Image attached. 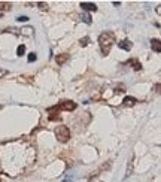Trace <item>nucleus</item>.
I'll return each instance as SVG.
<instances>
[{
	"instance_id": "f3484780",
	"label": "nucleus",
	"mask_w": 161,
	"mask_h": 182,
	"mask_svg": "<svg viewBox=\"0 0 161 182\" xmlns=\"http://www.w3.org/2000/svg\"><path fill=\"white\" fill-rule=\"evenodd\" d=\"M17 21H20V23H26V21H29V17H26V15L17 17Z\"/></svg>"
},
{
	"instance_id": "6e6552de",
	"label": "nucleus",
	"mask_w": 161,
	"mask_h": 182,
	"mask_svg": "<svg viewBox=\"0 0 161 182\" xmlns=\"http://www.w3.org/2000/svg\"><path fill=\"white\" fill-rule=\"evenodd\" d=\"M125 64H130V66H133V69L134 70H140L142 69V64L139 63V60H136V58H133V60H128Z\"/></svg>"
},
{
	"instance_id": "9b49d317",
	"label": "nucleus",
	"mask_w": 161,
	"mask_h": 182,
	"mask_svg": "<svg viewBox=\"0 0 161 182\" xmlns=\"http://www.w3.org/2000/svg\"><path fill=\"white\" fill-rule=\"evenodd\" d=\"M26 54V45H20L18 48H17V55L18 57H23Z\"/></svg>"
},
{
	"instance_id": "4468645a",
	"label": "nucleus",
	"mask_w": 161,
	"mask_h": 182,
	"mask_svg": "<svg viewBox=\"0 0 161 182\" xmlns=\"http://www.w3.org/2000/svg\"><path fill=\"white\" fill-rule=\"evenodd\" d=\"M79 43H81V46H87V45L90 43V37H88V36H85V37H82V39L79 40Z\"/></svg>"
},
{
	"instance_id": "f8f14e48",
	"label": "nucleus",
	"mask_w": 161,
	"mask_h": 182,
	"mask_svg": "<svg viewBox=\"0 0 161 182\" xmlns=\"http://www.w3.org/2000/svg\"><path fill=\"white\" fill-rule=\"evenodd\" d=\"M48 120H49V121H60L61 117H60V114H51V115L48 117Z\"/></svg>"
},
{
	"instance_id": "423d86ee",
	"label": "nucleus",
	"mask_w": 161,
	"mask_h": 182,
	"mask_svg": "<svg viewBox=\"0 0 161 182\" xmlns=\"http://www.w3.org/2000/svg\"><path fill=\"white\" fill-rule=\"evenodd\" d=\"M69 57H70L69 54H60V55H57V57H55V61H57V64H58V66H63V64L69 60Z\"/></svg>"
},
{
	"instance_id": "f03ea898",
	"label": "nucleus",
	"mask_w": 161,
	"mask_h": 182,
	"mask_svg": "<svg viewBox=\"0 0 161 182\" xmlns=\"http://www.w3.org/2000/svg\"><path fill=\"white\" fill-rule=\"evenodd\" d=\"M76 103L72 102V100H66V102H61L52 108H48V112H52V111H75L76 109Z\"/></svg>"
},
{
	"instance_id": "20e7f679",
	"label": "nucleus",
	"mask_w": 161,
	"mask_h": 182,
	"mask_svg": "<svg viewBox=\"0 0 161 182\" xmlns=\"http://www.w3.org/2000/svg\"><path fill=\"white\" fill-rule=\"evenodd\" d=\"M81 8L84 11H90V12H96L97 11V5L96 3H90V2H82L81 3Z\"/></svg>"
},
{
	"instance_id": "2eb2a0df",
	"label": "nucleus",
	"mask_w": 161,
	"mask_h": 182,
	"mask_svg": "<svg viewBox=\"0 0 161 182\" xmlns=\"http://www.w3.org/2000/svg\"><path fill=\"white\" fill-rule=\"evenodd\" d=\"M37 6L42 11H48V3H45V2H37Z\"/></svg>"
},
{
	"instance_id": "39448f33",
	"label": "nucleus",
	"mask_w": 161,
	"mask_h": 182,
	"mask_svg": "<svg viewBox=\"0 0 161 182\" xmlns=\"http://www.w3.org/2000/svg\"><path fill=\"white\" fill-rule=\"evenodd\" d=\"M118 46H119L121 49H124V51H130V49L133 48V43H131V40L124 39V40H121V42L118 43Z\"/></svg>"
},
{
	"instance_id": "dca6fc26",
	"label": "nucleus",
	"mask_w": 161,
	"mask_h": 182,
	"mask_svg": "<svg viewBox=\"0 0 161 182\" xmlns=\"http://www.w3.org/2000/svg\"><path fill=\"white\" fill-rule=\"evenodd\" d=\"M29 63H33V61H36L37 60V54H35V52H32V54H29Z\"/></svg>"
},
{
	"instance_id": "0eeeda50",
	"label": "nucleus",
	"mask_w": 161,
	"mask_h": 182,
	"mask_svg": "<svg viewBox=\"0 0 161 182\" xmlns=\"http://www.w3.org/2000/svg\"><path fill=\"white\" fill-rule=\"evenodd\" d=\"M151 48L155 51V52H161V42L158 39H152L151 40Z\"/></svg>"
},
{
	"instance_id": "f257e3e1",
	"label": "nucleus",
	"mask_w": 161,
	"mask_h": 182,
	"mask_svg": "<svg viewBox=\"0 0 161 182\" xmlns=\"http://www.w3.org/2000/svg\"><path fill=\"white\" fill-rule=\"evenodd\" d=\"M99 43H100V48H101V52L103 55H107L112 45L115 43V34L112 32H104L99 36Z\"/></svg>"
},
{
	"instance_id": "a211bd4d",
	"label": "nucleus",
	"mask_w": 161,
	"mask_h": 182,
	"mask_svg": "<svg viewBox=\"0 0 161 182\" xmlns=\"http://www.w3.org/2000/svg\"><path fill=\"white\" fill-rule=\"evenodd\" d=\"M2 15H3V14H2V12H0V18H2Z\"/></svg>"
},
{
	"instance_id": "9d476101",
	"label": "nucleus",
	"mask_w": 161,
	"mask_h": 182,
	"mask_svg": "<svg viewBox=\"0 0 161 182\" xmlns=\"http://www.w3.org/2000/svg\"><path fill=\"white\" fill-rule=\"evenodd\" d=\"M12 8V5L9 2H0V11H9Z\"/></svg>"
},
{
	"instance_id": "1a4fd4ad",
	"label": "nucleus",
	"mask_w": 161,
	"mask_h": 182,
	"mask_svg": "<svg viewBox=\"0 0 161 182\" xmlns=\"http://www.w3.org/2000/svg\"><path fill=\"white\" fill-rule=\"evenodd\" d=\"M136 102H137V100H136L134 97H125V99L122 100V105H124V106H134Z\"/></svg>"
},
{
	"instance_id": "ddd939ff",
	"label": "nucleus",
	"mask_w": 161,
	"mask_h": 182,
	"mask_svg": "<svg viewBox=\"0 0 161 182\" xmlns=\"http://www.w3.org/2000/svg\"><path fill=\"white\" fill-rule=\"evenodd\" d=\"M82 21H84L85 24H91V23H93V20H91V17H90L88 14H85V15H82Z\"/></svg>"
},
{
	"instance_id": "7ed1b4c3",
	"label": "nucleus",
	"mask_w": 161,
	"mask_h": 182,
	"mask_svg": "<svg viewBox=\"0 0 161 182\" xmlns=\"http://www.w3.org/2000/svg\"><path fill=\"white\" fill-rule=\"evenodd\" d=\"M55 136L57 139L61 142V143H66L69 139H70V130L66 127V125H58L55 128Z\"/></svg>"
}]
</instances>
